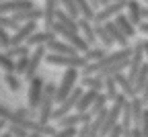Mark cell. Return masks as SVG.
Returning <instances> with one entry per match:
<instances>
[{
    "label": "cell",
    "instance_id": "obj_1",
    "mask_svg": "<svg viewBox=\"0 0 148 137\" xmlns=\"http://www.w3.org/2000/svg\"><path fill=\"white\" fill-rule=\"evenodd\" d=\"M56 84L47 82L45 84V92H43V98H41V104L39 109H37V121H39L41 125H49L51 123V115H53V109L56 104H58V100H56Z\"/></svg>",
    "mask_w": 148,
    "mask_h": 137
},
{
    "label": "cell",
    "instance_id": "obj_2",
    "mask_svg": "<svg viewBox=\"0 0 148 137\" xmlns=\"http://www.w3.org/2000/svg\"><path fill=\"white\" fill-rule=\"evenodd\" d=\"M45 64L47 66H58V68H78V70H82L86 64H88V60L82 55V53H76V55H64V53H49L47 51V55H45Z\"/></svg>",
    "mask_w": 148,
    "mask_h": 137
},
{
    "label": "cell",
    "instance_id": "obj_3",
    "mask_svg": "<svg viewBox=\"0 0 148 137\" xmlns=\"http://www.w3.org/2000/svg\"><path fill=\"white\" fill-rule=\"evenodd\" d=\"M82 74V70L78 68H66L64 74H62V80L58 84V88H56V100H58V104L66 98V96L76 88V82H78V76Z\"/></svg>",
    "mask_w": 148,
    "mask_h": 137
},
{
    "label": "cell",
    "instance_id": "obj_4",
    "mask_svg": "<svg viewBox=\"0 0 148 137\" xmlns=\"http://www.w3.org/2000/svg\"><path fill=\"white\" fill-rule=\"evenodd\" d=\"M29 84V88H27V106H31V109H39V104H41V98H43V92H45V80L37 74L31 82H27Z\"/></svg>",
    "mask_w": 148,
    "mask_h": 137
},
{
    "label": "cell",
    "instance_id": "obj_5",
    "mask_svg": "<svg viewBox=\"0 0 148 137\" xmlns=\"http://www.w3.org/2000/svg\"><path fill=\"white\" fill-rule=\"evenodd\" d=\"M127 6V0L125 2H109L107 6H101L97 12H95V18H92V23H107V21H113L117 14H121Z\"/></svg>",
    "mask_w": 148,
    "mask_h": 137
},
{
    "label": "cell",
    "instance_id": "obj_6",
    "mask_svg": "<svg viewBox=\"0 0 148 137\" xmlns=\"http://www.w3.org/2000/svg\"><path fill=\"white\" fill-rule=\"evenodd\" d=\"M45 55H47V47L45 45H37L31 49V60H29V70L25 74V80L31 82L33 78L37 76V70H39L41 62H45Z\"/></svg>",
    "mask_w": 148,
    "mask_h": 137
},
{
    "label": "cell",
    "instance_id": "obj_7",
    "mask_svg": "<svg viewBox=\"0 0 148 137\" xmlns=\"http://www.w3.org/2000/svg\"><path fill=\"white\" fill-rule=\"evenodd\" d=\"M90 121H92L90 113H78V111H74V113L62 117V119L58 123H53V125L58 127V129H62V127H82V125H86Z\"/></svg>",
    "mask_w": 148,
    "mask_h": 137
},
{
    "label": "cell",
    "instance_id": "obj_8",
    "mask_svg": "<svg viewBox=\"0 0 148 137\" xmlns=\"http://www.w3.org/2000/svg\"><path fill=\"white\" fill-rule=\"evenodd\" d=\"M35 31H39V29H37V21L23 23L16 31H12V39H10V43H12V45H23V43H27V41H29V37H31ZM12 45H10V47H12Z\"/></svg>",
    "mask_w": 148,
    "mask_h": 137
},
{
    "label": "cell",
    "instance_id": "obj_9",
    "mask_svg": "<svg viewBox=\"0 0 148 137\" xmlns=\"http://www.w3.org/2000/svg\"><path fill=\"white\" fill-rule=\"evenodd\" d=\"M146 62V57H144V49H142V43H136L134 45V53H132V57H130V68H127V78L130 80H136V74H138V70L142 68V64Z\"/></svg>",
    "mask_w": 148,
    "mask_h": 137
},
{
    "label": "cell",
    "instance_id": "obj_10",
    "mask_svg": "<svg viewBox=\"0 0 148 137\" xmlns=\"http://www.w3.org/2000/svg\"><path fill=\"white\" fill-rule=\"evenodd\" d=\"M58 8H60V0H45L43 2V25L45 29H51L53 23L58 21Z\"/></svg>",
    "mask_w": 148,
    "mask_h": 137
},
{
    "label": "cell",
    "instance_id": "obj_11",
    "mask_svg": "<svg viewBox=\"0 0 148 137\" xmlns=\"http://www.w3.org/2000/svg\"><path fill=\"white\" fill-rule=\"evenodd\" d=\"M78 31H80V35L86 39V41H88L92 47L97 45L99 39H97V31H95V23H92V21H88V18L80 16V18H78Z\"/></svg>",
    "mask_w": 148,
    "mask_h": 137
},
{
    "label": "cell",
    "instance_id": "obj_12",
    "mask_svg": "<svg viewBox=\"0 0 148 137\" xmlns=\"http://www.w3.org/2000/svg\"><path fill=\"white\" fill-rule=\"evenodd\" d=\"M99 92H101V90H95V88H84V92H82V96H80V100H78V104H76V109H74V111H78V113H88V111H90V106L95 104Z\"/></svg>",
    "mask_w": 148,
    "mask_h": 137
},
{
    "label": "cell",
    "instance_id": "obj_13",
    "mask_svg": "<svg viewBox=\"0 0 148 137\" xmlns=\"http://www.w3.org/2000/svg\"><path fill=\"white\" fill-rule=\"evenodd\" d=\"M113 78H115V82H117V86H119V92H121V94H125L127 98H134V96L138 94V90H136L134 82L127 78V74H125V72H119V74H115Z\"/></svg>",
    "mask_w": 148,
    "mask_h": 137
},
{
    "label": "cell",
    "instance_id": "obj_14",
    "mask_svg": "<svg viewBox=\"0 0 148 137\" xmlns=\"http://www.w3.org/2000/svg\"><path fill=\"white\" fill-rule=\"evenodd\" d=\"M12 18L16 23H31V21H41L43 18V8H27V10H18V12H12Z\"/></svg>",
    "mask_w": 148,
    "mask_h": 137
},
{
    "label": "cell",
    "instance_id": "obj_15",
    "mask_svg": "<svg viewBox=\"0 0 148 137\" xmlns=\"http://www.w3.org/2000/svg\"><path fill=\"white\" fill-rule=\"evenodd\" d=\"M47 47V51L49 53H64V55H76L78 51L74 49L68 41H64V39H60V37H56V39H51V41L45 45Z\"/></svg>",
    "mask_w": 148,
    "mask_h": 137
},
{
    "label": "cell",
    "instance_id": "obj_16",
    "mask_svg": "<svg viewBox=\"0 0 148 137\" xmlns=\"http://www.w3.org/2000/svg\"><path fill=\"white\" fill-rule=\"evenodd\" d=\"M58 35H56V31L53 29H43V31H35L31 37H29V41H27V45H31V47H37V45H47L51 39H56Z\"/></svg>",
    "mask_w": 148,
    "mask_h": 137
},
{
    "label": "cell",
    "instance_id": "obj_17",
    "mask_svg": "<svg viewBox=\"0 0 148 137\" xmlns=\"http://www.w3.org/2000/svg\"><path fill=\"white\" fill-rule=\"evenodd\" d=\"M105 27H107V31L111 33V37H113V41H115V45H119V47H127L130 45V37L117 27V23L115 21H107V23H103Z\"/></svg>",
    "mask_w": 148,
    "mask_h": 137
},
{
    "label": "cell",
    "instance_id": "obj_18",
    "mask_svg": "<svg viewBox=\"0 0 148 137\" xmlns=\"http://www.w3.org/2000/svg\"><path fill=\"white\" fill-rule=\"evenodd\" d=\"M130 106H132V121H134V125H140L142 117H144V111H146V102L142 100L140 94H136L134 98H130Z\"/></svg>",
    "mask_w": 148,
    "mask_h": 137
},
{
    "label": "cell",
    "instance_id": "obj_19",
    "mask_svg": "<svg viewBox=\"0 0 148 137\" xmlns=\"http://www.w3.org/2000/svg\"><path fill=\"white\" fill-rule=\"evenodd\" d=\"M113 21L117 23V27H119V29H121V31L130 37V39H134V37H136L138 27H136L132 21H130V16H127V14H123V12H121V14H117V16L113 18Z\"/></svg>",
    "mask_w": 148,
    "mask_h": 137
},
{
    "label": "cell",
    "instance_id": "obj_20",
    "mask_svg": "<svg viewBox=\"0 0 148 137\" xmlns=\"http://www.w3.org/2000/svg\"><path fill=\"white\" fill-rule=\"evenodd\" d=\"M109 102H111V100H109V96L101 90V92H99V96H97V100H95V104H92V106H90V111H88L92 119H95V117H99V115H103V113H107V111H109V106H107Z\"/></svg>",
    "mask_w": 148,
    "mask_h": 137
},
{
    "label": "cell",
    "instance_id": "obj_21",
    "mask_svg": "<svg viewBox=\"0 0 148 137\" xmlns=\"http://www.w3.org/2000/svg\"><path fill=\"white\" fill-rule=\"evenodd\" d=\"M80 86H82V88H95V90H103V88H105V78H103L101 74L80 76Z\"/></svg>",
    "mask_w": 148,
    "mask_h": 137
},
{
    "label": "cell",
    "instance_id": "obj_22",
    "mask_svg": "<svg viewBox=\"0 0 148 137\" xmlns=\"http://www.w3.org/2000/svg\"><path fill=\"white\" fill-rule=\"evenodd\" d=\"M125 14L130 16V21H132L136 27L144 21V18H142V6H140V2H138V0H127V6H125Z\"/></svg>",
    "mask_w": 148,
    "mask_h": 137
},
{
    "label": "cell",
    "instance_id": "obj_23",
    "mask_svg": "<svg viewBox=\"0 0 148 137\" xmlns=\"http://www.w3.org/2000/svg\"><path fill=\"white\" fill-rule=\"evenodd\" d=\"M95 31H97V39H99V45H103V47H107V49H111L113 47V37H111V33L107 31V27L105 25H101V23H95Z\"/></svg>",
    "mask_w": 148,
    "mask_h": 137
},
{
    "label": "cell",
    "instance_id": "obj_24",
    "mask_svg": "<svg viewBox=\"0 0 148 137\" xmlns=\"http://www.w3.org/2000/svg\"><path fill=\"white\" fill-rule=\"evenodd\" d=\"M0 70H2L4 74H10V72L16 70V60L10 57L4 49H0Z\"/></svg>",
    "mask_w": 148,
    "mask_h": 137
},
{
    "label": "cell",
    "instance_id": "obj_25",
    "mask_svg": "<svg viewBox=\"0 0 148 137\" xmlns=\"http://www.w3.org/2000/svg\"><path fill=\"white\" fill-rule=\"evenodd\" d=\"M146 80H148V62H144V64H142V68H140V70H138V74H136V80H134V86H136L138 94L144 90Z\"/></svg>",
    "mask_w": 148,
    "mask_h": 137
},
{
    "label": "cell",
    "instance_id": "obj_26",
    "mask_svg": "<svg viewBox=\"0 0 148 137\" xmlns=\"http://www.w3.org/2000/svg\"><path fill=\"white\" fill-rule=\"evenodd\" d=\"M60 6H62V10L66 12V14H70L72 18H80V8H78V4H76V0H60Z\"/></svg>",
    "mask_w": 148,
    "mask_h": 137
},
{
    "label": "cell",
    "instance_id": "obj_27",
    "mask_svg": "<svg viewBox=\"0 0 148 137\" xmlns=\"http://www.w3.org/2000/svg\"><path fill=\"white\" fill-rule=\"evenodd\" d=\"M103 92L109 96V100H115V96L119 94V86H117V82H115L113 76H107V78H105V88H103Z\"/></svg>",
    "mask_w": 148,
    "mask_h": 137
},
{
    "label": "cell",
    "instance_id": "obj_28",
    "mask_svg": "<svg viewBox=\"0 0 148 137\" xmlns=\"http://www.w3.org/2000/svg\"><path fill=\"white\" fill-rule=\"evenodd\" d=\"M109 51H107V47H103V45H95V47H90L86 53H84V57L88 62H97V60H101V57H105Z\"/></svg>",
    "mask_w": 148,
    "mask_h": 137
},
{
    "label": "cell",
    "instance_id": "obj_29",
    "mask_svg": "<svg viewBox=\"0 0 148 137\" xmlns=\"http://www.w3.org/2000/svg\"><path fill=\"white\" fill-rule=\"evenodd\" d=\"M4 82H6V86H8L10 92H18V90H21V86H23V82H21V78H18V74H14V72L4 74Z\"/></svg>",
    "mask_w": 148,
    "mask_h": 137
},
{
    "label": "cell",
    "instance_id": "obj_30",
    "mask_svg": "<svg viewBox=\"0 0 148 137\" xmlns=\"http://www.w3.org/2000/svg\"><path fill=\"white\" fill-rule=\"evenodd\" d=\"M31 45H27V43H23V45H12V47H8L6 49V53L10 55V57H14V60H16V57H23V55H29L31 53Z\"/></svg>",
    "mask_w": 148,
    "mask_h": 137
},
{
    "label": "cell",
    "instance_id": "obj_31",
    "mask_svg": "<svg viewBox=\"0 0 148 137\" xmlns=\"http://www.w3.org/2000/svg\"><path fill=\"white\" fill-rule=\"evenodd\" d=\"M76 4H78V8H80V16L88 18V21H92V18H95V12H97V10L90 6L88 0H76Z\"/></svg>",
    "mask_w": 148,
    "mask_h": 137
},
{
    "label": "cell",
    "instance_id": "obj_32",
    "mask_svg": "<svg viewBox=\"0 0 148 137\" xmlns=\"http://www.w3.org/2000/svg\"><path fill=\"white\" fill-rule=\"evenodd\" d=\"M0 27H4L8 31H16L18 27H21V23H16L12 14H0Z\"/></svg>",
    "mask_w": 148,
    "mask_h": 137
},
{
    "label": "cell",
    "instance_id": "obj_33",
    "mask_svg": "<svg viewBox=\"0 0 148 137\" xmlns=\"http://www.w3.org/2000/svg\"><path fill=\"white\" fill-rule=\"evenodd\" d=\"M29 60H31V53L29 55H23V57H16V70H14V74L25 76L27 70H29Z\"/></svg>",
    "mask_w": 148,
    "mask_h": 137
},
{
    "label": "cell",
    "instance_id": "obj_34",
    "mask_svg": "<svg viewBox=\"0 0 148 137\" xmlns=\"http://www.w3.org/2000/svg\"><path fill=\"white\" fill-rule=\"evenodd\" d=\"M14 113L21 115V117H25V119H35V121H37V111L31 109V106H16Z\"/></svg>",
    "mask_w": 148,
    "mask_h": 137
},
{
    "label": "cell",
    "instance_id": "obj_35",
    "mask_svg": "<svg viewBox=\"0 0 148 137\" xmlns=\"http://www.w3.org/2000/svg\"><path fill=\"white\" fill-rule=\"evenodd\" d=\"M10 39H12V35H8V29H4V27H0V49H8L12 43H10Z\"/></svg>",
    "mask_w": 148,
    "mask_h": 137
},
{
    "label": "cell",
    "instance_id": "obj_36",
    "mask_svg": "<svg viewBox=\"0 0 148 137\" xmlns=\"http://www.w3.org/2000/svg\"><path fill=\"white\" fill-rule=\"evenodd\" d=\"M78 135V127H62L56 131L53 137H76Z\"/></svg>",
    "mask_w": 148,
    "mask_h": 137
},
{
    "label": "cell",
    "instance_id": "obj_37",
    "mask_svg": "<svg viewBox=\"0 0 148 137\" xmlns=\"http://www.w3.org/2000/svg\"><path fill=\"white\" fill-rule=\"evenodd\" d=\"M123 131H125V127H123L121 123H117L113 129L109 131V135H107V137H123Z\"/></svg>",
    "mask_w": 148,
    "mask_h": 137
},
{
    "label": "cell",
    "instance_id": "obj_38",
    "mask_svg": "<svg viewBox=\"0 0 148 137\" xmlns=\"http://www.w3.org/2000/svg\"><path fill=\"white\" fill-rule=\"evenodd\" d=\"M140 129H142V135L148 137V106H146L144 117H142V121H140Z\"/></svg>",
    "mask_w": 148,
    "mask_h": 137
},
{
    "label": "cell",
    "instance_id": "obj_39",
    "mask_svg": "<svg viewBox=\"0 0 148 137\" xmlns=\"http://www.w3.org/2000/svg\"><path fill=\"white\" fill-rule=\"evenodd\" d=\"M90 123H92V121H90ZM90 123H86V125L78 127V135H76V137H88V131H90Z\"/></svg>",
    "mask_w": 148,
    "mask_h": 137
},
{
    "label": "cell",
    "instance_id": "obj_40",
    "mask_svg": "<svg viewBox=\"0 0 148 137\" xmlns=\"http://www.w3.org/2000/svg\"><path fill=\"white\" fill-rule=\"evenodd\" d=\"M130 133H132V137H144V135H142V129H140V125H134L132 129H130Z\"/></svg>",
    "mask_w": 148,
    "mask_h": 137
},
{
    "label": "cell",
    "instance_id": "obj_41",
    "mask_svg": "<svg viewBox=\"0 0 148 137\" xmlns=\"http://www.w3.org/2000/svg\"><path fill=\"white\" fill-rule=\"evenodd\" d=\"M138 31H140L142 35H148V21H142V23L138 25Z\"/></svg>",
    "mask_w": 148,
    "mask_h": 137
},
{
    "label": "cell",
    "instance_id": "obj_42",
    "mask_svg": "<svg viewBox=\"0 0 148 137\" xmlns=\"http://www.w3.org/2000/svg\"><path fill=\"white\" fill-rule=\"evenodd\" d=\"M140 96H142V100H144L146 106H148V80H146V86H144V90L140 92Z\"/></svg>",
    "mask_w": 148,
    "mask_h": 137
},
{
    "label": "cell",
    "instance_id": "obj_43",
    "mask_svg": "<svg viewBox=\"0 0 148 137\" xmlns=\"http://www.w3.org/2000/svg\"><path fill=\"white\" fill-rule=\"evenodd\" d=\"M142 43V49H144V57H146V62H148V41L144 39V41H140Z\"/></svg>",
    "mask_w": 148,
    "mask_h": 137
},
{
    "label": "cell",
    "instance_id": "obj_44",
    "mask_svg": "<svg viewBox=\"0 0 148 137\" xmlns=\"http://www.w3.org/2000/svg\"><path fill=\"white\" fill-rule=\"evenodd\" d=\"M88 2H90V6L95 8V10H99V8H101V2H99V0H88Z\"/></svg>",
    "mask_w": 148,
    "mask_h": 137
},
{
    "label": "cell",
    "instance_id": "obj_45",
    "mask_svg": "<svg viewBox=\"0 0 148 137\" xmlns=\"http://www.w3.org/2000/svg\"><path fill=\"white\" fill-rule=\"evenodd\" d=\"M8 127V121L6 119H0V133H2V129H6Z\"/></svg>",
    "mask_w": 148,
    "mask_h": 137
},
{
    "label": "cell",
    "instance_id": "obj_46",
    "mask_svg": "<svg viewBox=\"0 0 148 137\" xmlns=\"http://www.w3.org/2000/svg\"><path fill=\"white\" fill-rule=\"evenodd\" d=\"M142 18H144V21H148V6L142 8Z\"/></svg>",
    "mask_w": 148,
    "mask_h": 137
},
{
    "label": "cell",
    "instance_id": "obj_47",
    "mask_svg": "<svg viewBox=\"0 0 148 137\" xmlns=\"http://www.w3.org/2000/svg\"><path fill=\"white\" fill-rule=\"evenodd\" d=\"M99 2H101V6H107V4L111 2V0H99Z\"/></svg>",
    "mask_w": 148,
    "mask_h": 137
},
{
    "label": "cell",
    "instance_id": "obj_48",
    "mask_svg": "<svg viewBox=\"0 0 148 137\" xmlns=\"http://www.w3.org/2000/svg\"><path fill=\"white\" fill-rule=\"evenodd\" d=\"M144 2H146V4H148V0H144Z\"/></svg>",
    "mask_w": 148,
    "mask_h": 137
},
{
    "label": "cell",
    "instance_id": "obj_49",
    "mask_svg": "<svg viewBox=\"0 0 148 137\" xmlns=\"http://www.w3.org/2000/svg\"><path fill=\"white\" fill-rule=\"evenodd\" d=\"M0 2H4V0H0Z\"/></svg>",
    "mask_w": 148,
    "mask_h": 137
},
{
    "label": "cell",
    "instance_id": "obj_50",
    "mask_svg": "<svg viewBox=\"0 0 148 137\" xmlns=\"http://www.w3.org/2000/svg\"><path fill=\"white\" fill-rule=\"evenodd\" d=\"M0 137H2V133H0Z\"/></svg>",
    "mask_w": 148,
    "mask_h": 137
}]
</instances>
